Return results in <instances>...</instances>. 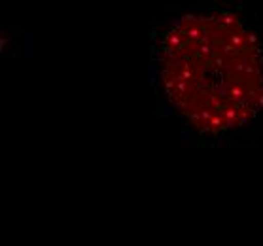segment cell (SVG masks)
<instances>
[{
	"label": "cell",
	"mask_w": 263,
	"mask_h": 246,
	"mask_svg": "<svg viewBox=\"0 0 263 246\" xmlns=\"http://www.w3.org/2000/svg\"><path fill=\"white\" fill-rule=\"evenodd\" d=\"M152 87L192 142L252 137L263 125V30L220 8L180 13L154 34Z\"/></svg>",
	"instance_id": "1"
}]
</instances>
